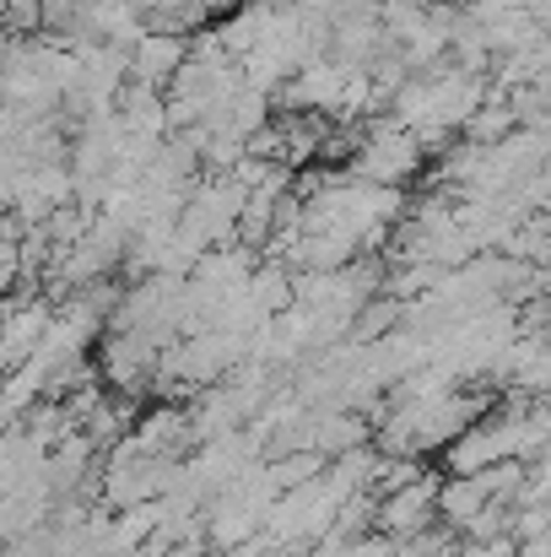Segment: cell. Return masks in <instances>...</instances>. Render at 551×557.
Returning <instances> with one entry per match:
<instances>
[{"mask_svg": "<svg viewBox=\"0 0 551 557\" xmlns=\"http://www.w3.org/2000/svg\"><path fill=\"white\" fill-rule=\"evenodd\" d=\"M125 60H130V82H147V87L163 92V87L174 82V71L189 60V38H184V33H163V27H147V33L125 49Z\"/></svg>", "mask_w": 551, "mask_h": 557, "instance_id": "6da1fadb", "label": "cell"}, {"mask_svg": "<svg viewBox=\"0 0 551 557\" xmlns=\"http://www.w3.org/2000/svg\"><path fill=\"white\" fill-rule=\"evenodd\" d=\"M16 282H22V260H16V244H5V238H0V298H5V293H11Z\"/></svg>", "mask_w": 551, "mask_h": 557, "instance_id": "7a4b0ae2", "label": "cell"}]
</instances>
